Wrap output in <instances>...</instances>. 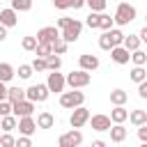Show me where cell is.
Instances as JSON below:
<instances>
[{
  "label": "cell",
  "instance_id": "cell-4",
  "mask_svg": "<svg viewBox=\"0 0 147 147\" xmlns=\"http://www.w3.org/2000/svg\"><path fill=\"white\" fill-rule=\"evenodd\" d=\"M57 39H62V30L57 25H46L37 32V41L39 44H55Z\"/></svg>",
  "mask_w": 147,
  "mask_h": 147
},
{
  "label": "cell",
  "instance_id": "cell-39",
  "mask_svg": "<svg viewBox=\"0 0 147 147\" xmlns=\"http://www.w3.org/2000/svg\"><path fill=\"white\" fill-rule=\"evenodd\" d=\"M67 46H69V44H67L64 39H57V41L53 44V53H55V55H64V53H67Z\"/></svg>",
  "mask_w": 147,
  "mask_h": 147
},
{
  "label": "cell",
  "instance_id": "cell-50",
  "mask_svg": "<svg viewBox=\"0 0 147 147\" xmlns=\"http://www.w3.org/2000/svg\"><path fill=\"white\" fill-rule=\"evenodd\" d=\"M92 147H106V142H103V140H94V142H92Z\"/></svg>",
  "mask_w": 147,
  "mask_h": 147
},
{
  "label": "cell",
  "instance_id": "cell-12",
  "mask_svg": "<svg viewBox=\"0 0 147 147\" xmlns=\"http://www.w3.org/2000/svg\"><path fill=\"white\" fill-rule=\"evenodd\" d=\"M32 110H34V101H30V99H23V101L14 103V115L16 117H30Z\"/></svg>",
  "mask_w": 147,
  "mask_h": 147
},
{
  "label": "cell",
  "instance_id": "cell-34",
  "mask_svg": "<svg viewBox=\"0 0 147 147\" xmlns=\"http://www.w3.org/2000/svg\"><path fill=\"white\" fill-rule=\"evenodd\" d=\"M99 46H101L103 51H113V48H115V46H113V41H110V34H108V30H106V32L99 37Z\"/></svg>",
  "mask_w": 147,
  "mask_h": 147
},
{
  "label": "cell",
  "instance_id": "cell-11",
  "mask_svg": "<svg viewBox=\"0 0 147 147\" xmlns=\"http://www.w3.org/2000/svg\"><path fill=\"white\" fill-rule=\"evenodd\" d=\"M39 126H37V119L30 115V117H18V133L21 136H32L34 131H37Z\"/></svg>",
  "mask_w": 147,
  "mask_h": 147
},
{
  "label": "cell",
  "instance_id": "cell-16",
  "mask_svg": "<svg viewBox=\"0 0 147 147\" xmlns=\"http://www.w3.org/2000/svg\"><path fill=\"white\" fill-rule=\"evenodd\" d=\"M110 119H113V124H124V122L129 119V110H126L124 106H115V108L110 110Z\"/></svg>",
  "mask_w": 147,
  "mask_h": 147
},
{
  "label": "cell",
  "instance_id": "cell-18",
  "mask_svg": "<svg viewBox=\"0 0 147 147\" xmlns=\"http://www.w3.org/2000/svg\"><path fill=\"white\" fill-rule=\"evenodd\" d=\"M0 129L11 133L14 129H18V117L16 115H7V117H0Z\"/></svg>",
  "mask_w": 147,
  "mask_h": 147
},
{
  "label": "cell",
  "instance_id": "cell-49",
  "mask_svg": "<svg viewBox=\"0 0 147 147\" xmlns=\"http://www.w3.org/2000/svg\"><path fill=\"white\" fill-rule=\"evenodd\" d=\"M140 41H145V44H147V25L140 30Z\"/></svg>",
  "mask_w": 147,
  "mask_h": 147
},
{
  "label": "cell",
  "instance_id": "cell-1",
  "mask_svg": "<svg viewBox=\"0 0 147 147\" xmlns=\"http://www.w3.org/2000/svg\"><path fill=\"white\" fill-rule=\"evenodd\" d=\"M136 14H138V11H136V7H133V5H129V2L124 0V2H119V5H117V9H115V16H113V18H115V23H117V25H129L131 21H136Z\"/></svg>",
  "mask_w": 147,
  "mask_h": 147
},
{
  "label": "cell",
  "instance_id": "cell-45",
  "mask_svg": "<svg viewBox=\"0 0 147 147\" xmlns=\"http://www.w3.org/2000/svg\"><path fill=\"white\" fill-rule=\"evenodd\" d=\"M71 21H74V18H69V16H62V18H57V28H60V30H64V28H67Z\"/></svg>",
  "mask_w": 147,
  "mask_h": 147
},
{
  "label": "cell",
  "instance_id": "cell-9",
  "mask_svg": "<svg viewBox=\"0 0 147 147\" xmlns=\"http://www.w3.org/2000/svg\"><path fill=\"white\" fill-rule=\"evenodd\" d=\"M90 124H92V129H94V131H110L113 119H110V115L99 113V115H92V117H90Z\"/></svg>",
  "mask_w": 147,
  "mask_h": 147
},
{
  "label": "cell",
  "instance_id": "cell-46",
  "mask_svg": "<svg viewBox=\"0 0 147 147\" xmlns=\"http://www.w3.org/2000/svg\"><path fill=\"white\" fill-rule=\"evenodd\" d=\"M7 94H9V87L0 80V101H5V99H7Z\"/></svg>",
  "mask_w": 147,
  "mask_h": 147
},
{
  "label": "cell",
  "instance_id": "cell-21",
  "mask_svg": "<svg viewBox=\"0 0 147 147\" xmlns=\"http://www.w3.org/2000/svg\"><path fill=\"white\" fill-rule=\"evenodd\" d=\"M140 44H142V41H140V34H126L122 46H124L126 51H131V53H133V51H138V48H140Z\"/></svg>",
  "mask_w": 147,
  "mask_h": 147
},
{
  "label": "cell",
  "instance_id": "cell-22",
  "mask_svg": "<svg viewBox=\"0 0 147 147\" xmlns=\"http://www.w3.org/2000/svg\"><path fill=\"white\" fill-rule=\"evenodd\" d=\"M124 138H126L124 124H113V126H110V140H113V142H122Z\"/></svg>",
  "mask_w": 147,
  "mask_h": 147
},
{
  "label": "cell",
  "instance_id": "cell-29",
  "mask_svg": "<svg viewBox=\"0 0 147 147\" xmlns=\"http://www.w3.org/2000/svg\"><path fill=\"white\" fill-rule=\"evenodd\" d=\"M11 9H16V11H30L32 9V0H11Z\"/></svg>",
  "mask_w": 147,
  "mask_h": 147
},
{
  "label": "cell",
  "instance_id": "cell-44",
  "mask_svg": "<svg viewBox=\"0 0 147 147\" xmlns=\"http://www.w3.org/2000/svg\"><path fill=\"white\" fill-rule=\"evenodd\" d=\"M138 138H140V142H147V124L138 126Z\"/></svg>",
  "mask_w": 147,
  "mask_h": 147
},
{
  "label": "cell",
  "instance_id": "cell-30",
  "mask_svg": "<svg viewBox=\"0 0 147 147\" xmlns=\"http://www.w3.org/2000/svg\"><path fill=\"white\" fill-rule=\"evenodd\" d=\"M37 37H23V41H21V46H23V51H30V53H34L37 51Z\"/></svg>",
  "mask_w": 147,
  "mask_h": 147
},
{
  "label": "cell",
  "instance_id": "cell-13",
  "mask_svg": "<svg viewBox=\"0 0 147 147\" xmlns=\"http://www.w3.org/2000/svg\"><path fill=\"white\" fill-rule=\"evenodd\" d=\"M0 23H2L5 28H14V25L18 23V11L11 9V7L2 9V11H0Z\"/></svg>",
  "mask_w": 147,
  "mask_h": 147
},
{
  "label": "cell",
  "instance_id": "cell-37",
  "mask_svg": "<svg viewBox=\"0 0 147 147\" xmlns=\"http://www.w3.org/2000/svg\"><path fill=\"white\" fill-rule=\"evenodd\" d=\"M85 5H87L92 11H99V14L106 9V0H85Z\"/></svg>",
  "mask_w": 147,
  "mask_h": 147
},
{
  "label": "cell",
  "instance_id": "cell-15",
  "mask_svg": "<svg viewBox=\"0 0 147 147\" xmlns=\"http://www.w3.org/2000/svg\"><path fill=\"white\" fill-rule=\"evenodd\" d=\"M78 64H80V69H85V71H90V74H92L94 69H99V57H96V55H87V53H85V55H80V57H78Z\"/></svg>",
  "mask_w": 147,
  "mask_h": 147
},
{
  "label": "cell",
  "instance_id": "cell-6",
  "mask_svg": "<svg viewBox=\"0 0 147 147\" xmlns=\"http://www.w3.org/2000/svg\"><path fill=\"white\" fill-rule=\"evenodd\" d=\"M90 110L85 108V106H78V108H74V113H71V117H69V124H71V129H83L87 122H90Z\"/></svg>",
  "mask_w": 147,
  "mask_h": 147
},
{
  "label": "cell",
  "instance_id": "cell-20",
  "mask_svg": "<svg viewBox=\"0 0 147 147\" xmlns=\"http://www.w3.org/2000/svg\"><path fill=\"white\" fill-rule=\"evenodd\" d=\"M14 76H16V69H14L9 62H0V80H2V83H9Z\"/></svg>",
  "mask_w": 147,
  "mask_h": 147
},
{
  "label": "cell",
  "instance_id": "cell-32",
  "mask_svg": "<svg viewBox=\"0 0 147 147\" xmlns=\"http://www.w3.org/2000/svg\"><path fill=\"white\" fill-rule=\"evenodd\" d=\"M46 62H48V71H57V69L62 67V57H60V55H55V53H53V55H48V57H46Z\"/></svg>",
  "mask_w": 147,
  "mask_h": 147
},
{
  "label": "cell",
  "instance_id": "cell-14",
  "mask_svg": "<svg viewBox=\"0 0 147 147\" xmlns=\"http://www.w3.org/2000/svg\"><path fill=\"white\" fill-rule=\"evenodd\" d=\"M110 57H113L115 64H126V62L131 60V51H126L124 46H115V48L110 51Z\"/></svg>",
  "mask_w": 147,
  "mask_h": 147
},
{
  "label": "cell",
  "instance_id": "cell-38",
  "mask_svg": "<svg viewBox=\"0 0 147 147\" xmlns=\"http://www.w3.org/2000/svg\"><path fill=\"white\" fill-rule=\"evenodd\" d=\"M113 25H115V18H110L108 14H101V25H99V30L106 32V30H110Z\"/></svg>",
  "mask_w": 147,
  "mask_h": 147
},
{
  "label": "cell",
  "instance_id": "cell-2",
  "mask_svg": "<svg viewBox=\"0 0 147 147\" xmlns=\"http://www.w3.org/2000/svg\"><path fill=\"white\" fill-rule=\"evenodd\" d=\"M83 103H85V94L78 92V90H71V92H62L60 94V106L67 108V110H74V108H78Z\"/></svg>",
  "mask_w": 147,
  "mask_h": 147
},
{
  "label": "cell",
  "instance_id": "cell-10",
  "mask_svg": "<svg viewBox=\"0 0 147 147\" xmlns=\"http://www.w3.org/2000/svg\"><path fill=\"white\" fill-rule=\"evenodd\" d=\"M46 85H48V90H51V92H64L67 78H64L62 74H57V71H51V74H48V80H46Z\"/></svg>",
  "mask_w": 147,
  "mask_h": 147
},
{
  "label": "cell",
  "instance_id": "cell-51",
  "mask_svg": "<svg viewBox=\"0 0 147 147\" xmlns=\"http://www.w3.org/2000/svg\"><path fill=\"white\" fill-rule=\"evenodd\" d=\"M140 147H147V142H142V145H140Z\"/></svg>",
  "mask_w": 147,
  "mask_h": 147
},
{
  "label": "cell",
  "instance_id": "cell-3",
  "mask_svg": "<svg viewBox=\"0 0 147 147\" xmlns=\"http://www.w3.org/2000/svg\"><path fill=\"white\" fill-rule=\"evenodd\" d=\"M90 83H92V76H90V71H85V69L71 71V74L67 76V85H69L71 90H80V87H87Z\"/></svg>",
  "mask_w": 147,
  "mask_h": 147
},
{
  "label": "cell",
  "instance_id": "cell-19",
  "mask_svg": "<svg viewBox=\"0 0 147 147\" xmlns=\"http://www.w3.org/2000/svg\"><path fill=\"white\" fill-rule=\"evenodd\" d=\"M129 122H131L133 126L147 124V110H131V113H129Z\"/></svg>",
  "mask_w": 147,
  "mask_h": 147
},
{
  "label": "cell",
  "instance_id": "cell-27",
  "mask_svg": "<svg viewBox=\"0 0 147 147\" xmlns=\"http://www.w3.org/2000/svg\"><path fill=\"white\" fill-rule=\"evenodd\" d=\"M7 99H9L11 103H18V101H23V99H25V90H21V87H9Z\"/></svg>",
  "mask_w": 147,
  "mask_h": 147
},
{
  "label": "cell",
  "instance_id": "cell-7",
  "mask_svg": "<svg viewBox=\"0 0 147 147\" xmlns=\"http://www.w3.org/2000/svg\"><path fill=\"white\" fill-rule=\"evenodd\" d=\"M80 142H83V133L78 129H71V131H67V133H62L57 138L60 147H80Z\"/></svg>",
  "mask_w": 147,
  "mask_h": 147
},
{
  "label": "cell",
  "instance_id": "cell-8",
  "mask_svg": "<svg viewBox=\"0 0 147 147\" xmlns=\"http://www.w3.org/2000/svg\"><path fill=\"white\" fill-rule=\"evenodd\" d=\"M80 32H83V23L74 18V21H71V23L62 30V39H64L67 44H71V41H76V39L80 37Z\"/></svg>",
  "mask_w": 147,
  "mask_h": 147
},
{
  "label": "cell",
  "instance_id": "cell-43",
  "mask_svg": "<svg viewBox=\"0 0 147 147\" xmlns=\"http://www.w3.org/2000/svg\"><path fill=\"white\" fill-rule=\"evenodd\" d=\"M138 96H140V99H147V80L138 83Z\"/></svg>",
  "mask_w": 147,
  "mask_h": 147
},
{
  "label": "cell",
  "instance_id": "cell-47",
  "mask_svg": "<svg viewBox=\"0 0 147 147\" xmlns=\"http://www.w3.org/2000/svg\"><path fill=\"white\" fill-rule=\"evenodd\" d=\"M7 30H9V28H5V25L0 23V41H5V39H7Z\"/></svg>",
  "mask_w": 147,
  "mask_h": 147
},
{
  "label": "cell",
  "instance_id": "cell-17",
  "mask_svg": "<svg viewBox=\"0 0 147 147\" xmlns=\"http://www.w3.org/2000/svg\"><path fill=\"white\" fill-rule=\"evenodd\" d=\"M53 124H55L53 113L44 110V113H39V115H37V126H39V129H53Z\"/></svg>",
  "mask_w": 147,
  "mask_h": 147
},
{
  "label": "cell",
  "instance_id": "cell-48",
  "mask_svg": "<svg viewBox=\"0 0 147 147\" xmlns=\"http://www.w3.org/2000/svg\"><path fill=\"white\" fill-rule=\"evenodd\" d=\"M83 5H85V0H74V2H71V7H74V9H80Z\"/></svg>",
  "mask_w": 147,
  "mask_h": 147
},
{
  "label": "cell",
  "instance_id": "cell-54",
  "mask_svg": "<svg viewBox=\"0 0 147 147\" xmlns=\"http://www.w3.org/2000/svg\"><path fill=\"white\" fill-rule=\"evenodd\" d=\"M145 18H147V16H145Z\"/></svg>",
  "mask_w": 147,
  "mask_h": 147
},
{
  "label": "cell",
  "instance_id": "cell-35",
  "mask_svg": "<svg viewBox=\"0 0 147 147\" xmlns=\"http://www.w3.org/2000/svg\"><path fill=\"white\" fill-rule=\"evenodd\" d=\"M32 71H34V69H32V64H18V71H16V74H18V78L28 80V78L32 76Z\"/></svg>",
  "mask_w": 147,
  "mask_h": 147
},
{
  "label": "cell",
  "instance_id": "cell-41",
  "mask_svg": "<svg viewBox=\"0 0 147 147\" xmlns=\"http://www.w3.org/2000/svg\"><path fill=\"white\" fill-rule=\"evenodd\" d=\"M71 2L74 0H53L55 9H71Z\"/></svg>",
  "mask_w": 147,
  "mask_h": 147
},
{
  "label": "cell",
  "instance_id": "cell-53",
  "mask_svg": "<svg viewBox=\"0 0 147 147\" xmlns=\"http://www.w3.org/2000/svg\"><path fill=\"white\" fill-rule=\"evenodd\" d=\"M7 2H11V0H7Z\"/></svg>",
  "mask_w": 147,
  "mask_h": 147
},
{
  "label": "cell",
  "instance_id": "cell-33",
  "mask_svg": "<svg viewBox=\"0 0 147 147\" xmlns=\"http://www.w3.org/2000/svg\"><path fill=\"white\" fill-rule=\"evenodd\" d=\"M7 115H14V103L9 99L0 101V117H7Z\"/></svg>",
  "mask_w": 147,
  "mask_h": 147
},
{
  "label": "cell",
  "instance_id": "cell-31",
  "mask_svg": "<svg viewBox=\"0 0 147 147\" xmlns=\"http://www.w3.org/2000/svg\"><path fill=\"white\" fill-rule=\"evenodd\" d=\"M37 57H48L53 55V44H37Z\"/></svg>",
  "mask_w": 147,
  "mask_h": 147
},
{
  "label": "cell",
  "instance_id": "cell-42",
  "mask_svg": "<svg viewBox=\"0 0 147 147\" xmlns=\"http://www.w3.org/2000/svg\"><path fill=\"white\" fill-rule=\"evenodd\" d=\"M16 147H32V140H30V136H21V138L16 140Z\"/></svg>",
  "mask_w": 147,
  "mask_h": 147
},
{
  "label": "cell",
  "instance_id": "cell-36",
  "mask_svg": "<svg viewBox=\"0 0 147 147\" xmlns=\"http://www.w3.org/2000/svg\"><path fill=\"white\" fill-rule=\"evenodd\" d=\"M0 147H16V138L5 131V133L0 136Z\"/></svg>",
  "mask_w": 147,
  "mask_h": 147
},
{
  "label": "cell",
  "instance_id": "cell-26",
  "mask_svg": "<svg viewBox=\"0 0 147 147\" xmlns=\"http://www.w3.org/2000/svg\"><path fill=\"white\" fill-rule=\"evenodd\" d=\"M108 34H110V41H113V46H122V44H124V37H126V34H124L122 30H117V28H110V30H108Z\"/></svg>",
  "mask_w": 147,
  "mask_h": 147
},
{
  "label": "cell",
  "instance_id": "cell-24",
  "mask_svg": "<svg viewBox=\"0 0 147 147\" xmlns=\"http://www.w3.org/2000/svg\"><path fill=\"white\" fill-rule=\"evenodd\" d=\"M129 78H131L133 83H142V80H147V69H142V67H133L131 74H129Z\"/></svg>",
  "mask_w": 147,
  "mask_h": 147
},
{
  "label": "cell",
  "instance_id": "cell-52",
  "mask_svg": "<svg viewBox=\"0 0 147 147\" xmlns=\"http://www.w3.org/2000/svg\"><path fill=\"white\" fill-rule=\"evenodd\" d=\"M117 2H124V0H117Z\"/></svg>",
  "mask_w": 147,
  "mask_h": 147
},
{
  "label": "cell",
  "instance_id": "cell-25",
  "mask_svg": "<svg viewBox=\"0 0 147 147\" xmlns=\"http://www.w3.org/2000/svg\"><path fill=\"white\" fill-rule=\"evenodd\" d=\"M101 14H103V11H101ZM101 14H99V11H92V14L85 18V25H87L90 30H96V28L101 25Z\"/></svg>",
  "mask_w": 147,
  "mask_h": 147
},
{
  "label": "cell",
  "instance_id": "cell-28",
  "mask_svg": "<svg viewBox=\"0 0 147 147\" xmlns=\"http://www.w3.org/2000/svg\"><path fill=\"white\" fill-rule=\"evenodd\" d=\"M131 60H133V67H145V62H147V53L138 48V51L131 53Z\"/></svg>",
  "mask_w": 147,
  "mask_h": 147
},
{
  "label": "cell",
  "instance_id": "cell-40",
  "mask_svg": "<svg viewBox=\"0 0 147 147\" xmlns=\"http://www.w3.org/2000/svg\"><path fill=\"white\" fill-rule=\"evenodd\" d=\"M32 69H34V71H46V69H48L46 57H34V60H32Z\"/></svg>",
  "mask_w": 147,
  "mask_h": 147
},
{
  "label": "cell",
  "instance_id": "cell-23",
  "mask_svg": "<svg viewBox=\"0 0 147 147\" xmlns=\"http://www.w3.org/2000/svg\"><path fill=\"white\" fill-rule=\"evenodd\" d=\"M126 99H129V94H126L124 90H119V87L110 92V103H113V106H124Z\"/></svg>",
  "mask_w": 147,
  "mask_h": 147
},
{
  "label": "cell",
  "instance_id": "cell-5",
  "mask_svg": "<svg viewBox=\"0 0 147 147\" xmlns=\"http://www.w3.org/2000/svg\"><path fill=\"white\" fill-rule=\"evenodd\" d=\"M48 94H51V90H48V85L44 83H37V85H30L28 90H25V99H30V101H34V103H41V101H46L48 99Z\"/></svg>",
  "mask_w": 147,
  "mask_h": 147
}]
</instances>
